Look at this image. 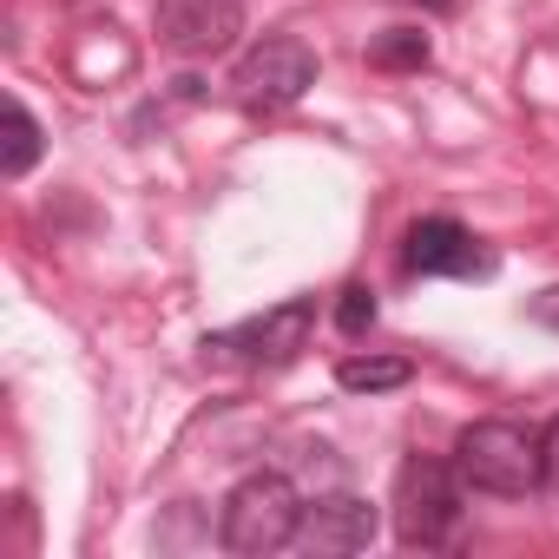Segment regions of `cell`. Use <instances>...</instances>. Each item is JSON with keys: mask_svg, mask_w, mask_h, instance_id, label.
I'll use <instances>...</instances> for the list:
<instances>
[{"mask_svg": "<svg viewBox=\"0 0 559 559\" xmlns=\"http://www.w3.org/2000/svg\"><path fill=\"white\" fill-rule=\"evenodd\" d=\"M336 330H343V336H369V330H376V297H369L362 284L343 290V304H336Z\"/></svg>", "mask_w": 559, "mask_h": 559, "instance_id": "obj_12", "label": "cell"}, {"mask_svg": "<svg viewBox=\"0 0 559 559\" xmlns=\"http://www.w3.org/2000/svg\"><path fill=\"white\" fill-rule=\"evenodd\" d=\"M297 526H304V493L284 474H243L217 513V539L243 559L297 546Z\"/></svg>", "mask_w": 559, "mask_h": 559, "instance_id": "obj_2", "label": "cell"}, {"mask_svg": "<svg viewBox=\"0 0 559 559\" xmlns=\"http://www.w3.org/2000/svg\"><path fill=\"white\" fill-rule=\"evenodd\" d=\"M402 263L415 276H487V250L454 217H415L402 237Z\"/></svg>", "mask_w": 559, "mask_h": 559, "instance_id": "obj_7", "label": "cell"}, {"mask_svg": "<svg viewBox=\"0 0 559 559\" xmlns=\"http://www.w3.org/2000/svg\"><path fill=\"white\" fill-rule=\"evenodd\" d=\"M539 441H546V487L559 493V415L546 421V435H539Z\"/></svg>", "mask_w": 559, "mask_h": 559, "instance_id": "obj_14", "label": "cell"}, {"mask_svg": "<svg viewBox=\"0 0 559 559\" xmlns=\"http://www.w3.org/2000/svg\"><path fill=\"white\" fill-rule=\"evenodd\" d=\"M461 467L435 454H408L395 474V539L402 546H448L461 526Z\"/></svg>", "mask_w": 559, "mask_h": 559, "instance_id": "obj_3", "label": "cell"}, {"mask_svg": "<svg viewBox=\"0 0 559 559\" xmlns=\"http://www.w3.org/2000/svg\"><path fill=\"white\" fill-rule=\"evenodd\" d=\"M310 86H317V53H310L304 40H290V34L257 40V47L237 60V73H230V93H237V106H250V112L297 106Z\"/></svg>", "mask_w": 559, "mask_h": 559, "instance_id": "obj_4", "label": "cell"}, {"mask_svg": "<svg viewBox=\"0 0 559 559\" xmlns=\"http://www.w3.org/2000/svg\"><path fill=\"white\" fill-rule=\"evenodd\" d=\"M369 539H376V507H369V500H356V493H323V500L304 507V526H297V546H304V552L343 559V552H362Z\"/></svg>", "mask_w": 559, "mask_h": 559, "instance_id": "obj_8", "label": "cell"}, {"mask_svg": "<svg viewBox=\"0 0 559 559\" xmlns=\"http://www.w3.org/2000/svg\"><path fill=\"white\" fill-rule=\"evenodd\" d=\"M415 369L402 362V356H349L343 369H336V382L349 389V395H376V389H402Z\"/></svg>", "mask_w": 559, "mask_h": 559, "instance_id": "obj_9", "label": "cell"}, {"mask_svg": "<svg viewBox=\"0 0 559 559\" xmlns=\"http://www.w3.org/2000/svg\"><path fill=\"white\" fill-rule=\"evenodd\" d=\"M34 158H40V126H34V112H27L21 99H8V152H0V171H8V178H27Z\"/></svg>", "mask_w": 559, "mask_h": 559, "instance_id": "obj_10", "label": "cell"}, {"mask_svg": "<svg viewBox=\"0 0 559 559\" xmlns=\"http://www.w3.org/2000/svg\"><path fill=\"white\" fill-rule=\"evenodd\" d=\"M369 60H376V67H389V73H415V67H428V34L395 27V34H382V40L369 47Z\"/></svg>", "mask_w": 559, "mask_h": 559, "instance_id": "obj_11", "label": "cell"}, {"mask_svg": "<svg viewBox=\"0 0 559 559\" xmlns=\"http://www.w3.org/2000/svg\"><path fill=\"white\" fill-rule=\"evenodd\" d=\"M454 467L474 493H500V500H520L546 480V441L520 421H474L461 428L454 441Z\"/></svg>", "mask_w": 559, "mask_h": 559, "instance_id": "obj_1", "label": "cell"}, {"mask_svg": "<svg viewBox=\"0 0 559 559\" xmlns=\"http://www.w3.org/2000/svg\"><path fill=\"white\" fill-rule=\"evenodd\" d=\"M243 34V0H158V40L185 60H211Z\"/></svg>", "mask_w": 559, "mask_h": 559, "instance_id": "obj_6", "label": "cell"}, {"mask_svg": "<svg viewBox=\"0 0 559 559\" xmlns=\"http://www.w3.org/2000/svg\"><path fill=\"white\" fill-rule=\"evenodd\" d=\"M310 330H317V297H290V304H276V310H263V317L211 336L204 349H230L250 369H284V362H297L310 349Z\"/></svg>", "mask_w": 559, "mask_h": 559, "instance_id": "obj_5", "label": "cell"}, {"mask_svg": "<svg viewBox=\"0 0 559 559\" xmlns=\"http://www.w3.org/2000/svg\"><path fill=\"white\" fill-rule=\"evenodd\" d=\"M526 310H533V323H539V330H552V336H559V284H552V290H539Z\"/></svg>", "mask_w": 559, "mask_h": 559, "instance_id": "obj_13", "label": "cell"}, {"mask_svg": "<svg viewBox=\"0 0 559 559\" xmlns=\"http://www.w3.org/2000/svg\"><path fill=\"white\" fill-rule=\"evenodd\" d=\"M428 8H435V14H448V8H454V0H428Z\"/></svg>", "mask_w": 559, "mask_h": 559, "instance_id": "obj_15", "label": "cell"}]
</instances>
